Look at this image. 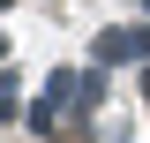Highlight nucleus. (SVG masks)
Returning a JSON list of instances; mask_svg holds the SVG:
<instances>
[{
    "label": "nucleus",
    "instance_id": "obj_1",
    "mask_svg": "<svg viewBox=\"0 0 150 143\" xmlns=\"http://www.w3.org/2000/svg\"><path fill=\"white\" fill-rule=\"evenodd\" d=\"M98 60H150V23H135V30H105V38H98Z\"/></svg>",
    "mask_w": 150,
    "mask_h": 143
},
{
    "label": "nucleus",
    "instance_id": "obj_2",
    "mask_svg": "<svg viewBox=\"0 0 150 143\" xmlns=\"http://www.w3.org/2000/svg\"><path fill=\"white\" fill-rule=\"evenodd\" d=\"M143 106H150V68H143Z\"/></svg>",
    "mask_w": 150,
    "mask_h": 143
},
{
    "label": "nucleus",
    "instance_id": "obj_3",
    "mask_svg": "<svg viewBox=\"0 0 150 143\" xmlns=\"http://www.w3.org/2000/svg\"><path fill=\"white\" fill-rule=\"evenodd\" d=\"M0 68H8V38H0Z\"/></svg>",
    "mask_w": 150,
    "mask_h": 143
},
{
    "label": "nucleus",
    "instance_id": "obj_4",
    "mask_svg": "<svg viewBox=\"0 0 150 143\" xmlns=\"http://www.w3.org/2000/svg\"><path fill=\"white\" fill-rule=\"evenodd\" d=\"M0 8H8V0H0Z\"/></svg>",
    "mask_w": 150,
    "mask_h": 143
}]
</instances>
